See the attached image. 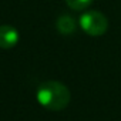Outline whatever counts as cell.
<instances>
[{
  "instance_id": "7a4b0ae2",
  "label": "cell",
  "mask_w": 121,
  "mask_h": 121,
  "mask_svg": "<svg viewBox=\"0 0 121 121\" xmlns=\"http://www.w3.org/2000/svg\"><path fill=\"white\" fill-rule=\"evenodd\" d=\"M78 22H80L81 29L88 36H93V37L103 36L107 31V29H108V20H107V17L101 12H98V10L84 12L80 16Z\"/></svg>"
},
{
  "instance_id": "3957f363",
  "label": "cell",
  "mask_w": 121,
  "mask_h": 121,
  "mask_svg": "<svg viewBox=\"0 0 121 121\" xmlns=\"http://www.w3.org/2000/svg\"><path fill=\"white\" fill-rule=\"evenodd\" d=\"M20 40L19 31L10 26V24H2L0 26V48H13Z\"/></svg>"
},
{
  "instance_id": "5b68a950",
  "label": "cell",
  "mask_w": 121,
  "mask_h": 121,
  "mask_svg": "<svg viewBox=\"0 0 121 121\" xmlns=\"http://www.w3.org/2000/svg\"><path fill=\"white\" fill-rule=\"evenodd\" d=\"M66 3H67V6H69L70 9L80 12V10L87 9V7L93 3V0H66Z\"/></svg>"
},
{
  "instance_id": "6da1fadb",
  "label": "cell",
  "mask_w": 121,
  "mask_h": 121,
  "mask_svg": "<svg viewBox=\"0 0 121 121\" xmlns=\"http://www.w3.org/2000/svg\"><path fill=\"white\" fill-rule=\"evenodd\" d=\"M71 94L67 86L63 83L48 80L39 86L37 88V101L46 110L50 111H61L70 103Z\"/></svg>"
},
{
  "instance_id": "277c9868",
  "label": "cell",
  "mask_w": 121,
  "mask_h": 121,
  "mask_svg": "<svg viewBox=\"0 0 121 121\" xmlns=\"http://www.w3.org/2000/svg\"><path fill=\"white\" fill-rule=\"evenodd\" d=\"M56 27H57V30L61 33V34L70 36V34H73V33L77 30V23H76V20H74L71 16L63 14V16H60V17L57 19Z\"/></svg>"
}]
</instances>
